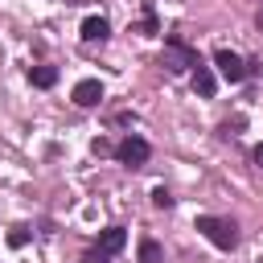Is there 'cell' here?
Masks as SVG:
<instances>
[{
  "mask_svg": "<svg viewBox=\"0 0 263 263\" xmlns=\"http://www.w3.org/2000/svg\"><path fill=\"white\" fill-rule=\"evenodd\" d=\"M160 66H164V70H173V74H181V70H197L201 62H197V49H193L185 37H164Z\"/></svg>",
  "mask_w": 263,
  "mask_h": 263,
  "instance_id": "cell-1",
  "label": "cell"
},
{
  "mask_svg": "<svg viewBox=\"0 0 263 263\" xmlns=\"http://www.w3.org/2000/svg\"><path fill=\"white\" fill-rule=\"evenodd\" d=\"M197 230L214 242V247H222V251H234V242H238V230H234V222H226V218H214V214H201L197 218Z\"/></svg>",
  "mask_w": 263,
  "mask_h": 263,
  "instance_id": "cell-2",
  "label": "cell"
},
{
  "mask_svg": "<svg viewBox=\"0 0 263 263\" xmlns=\"http://www.w3.org/2000/svg\"><path fill=\"white\" fill-rule=\"evenodd\" d=\"M115 156H119V164H127V168H140V164L152 156V148H148V140H140V136H127V140H119V144H115Z\"/></svg>",
  "mask_w": 263,
  "mask_h": 263,
  "instance_id": "cell-3",
  "label": "cell"
},
{
  "mask_svg": "<svg viewBox=\"0 0 263 263\" xmlns=\"http://www.w3.org/2000/svg\"><path fill=\"white\" fill-rule=\"evenodd\" d=\"M214 66L222 70L226 82H242V78H247V62H242L234 49H218V53H214Z\"/></svg>",
  "mask_w": 263,
  "mask_h": 263,
  "instance_id": "cell-4",
  "label": "cell"
},
{
  "mask_svg": "<svg viewBox=\"0 0 263 263\" xmlns=\"http://www.w3.org/2000/svg\"><path fill=\"white\" fill-rule=\"evenodd\" d=\"M74 103H78V107H99V103H103V82H99V78H82V82L74 86Z\"/></svg>",
  "mask_w": 263,
  "mask_h": 263,
  "instance_id": "cell-5",
  "label": "cell"
},
{
  "mask_svg": "<svg viewBox=\"0 0 263 263\" xmlns=\"http://www.w3.org/2000/svg\"><path fill=\"white\" fill-rule=\"evenodd\" d=\"M123 242H127V230L123 226H107L99 234V255H115V251H123Z\"/></svg>",
  "mask_w": 263,
  "mask_h": 263,
  "instance_id": "cell-6",
  "label": "cell"
},
{
  "mask_svg": "<svg viewBox=\"0 0 263 263\" xmlns=\"http://www.w3.org/2000/svg\"><path fill=\"white\" fill-rule=\"evenodd\" d=\"M107 33H111V25H107L103 16H86V21H82V37H86V41H107Z\"/></svg>",
  "mask_w": 263,
  "mask_h": 263,
  "instance_id": "cell-7",
  "label": "cell"
},
{
  "mask_svg": "<svg viewBox=\"0 0 263 263\" xmlns=\"http://www.w3.org/2000/svg\"><path fill=\"white\" fill-rule=\"evenodd\" d=\"M29 82L41 86V90H49V86L58 82V70H53V66H33V70H29Z\"/></svg>",
  "mask_w": 263,
  "mask_h": 263,
  "instance_id": "cell-8",
  "label": "cell"
},
{
  "mask_svg": "<svg viewBox=\"0 0 263 263\" xmlns=\"http://www.w3.org/2000/svg\"><path fill=\"white\" fill-rule=\"evenodd\" d=\"M214 86H218V82H214V74H210L205 66H197V70H193V90H197L201 99H210V95H214Z\"/></svg>",
  "mask_w": 263,
  "mask_h": 263,
  "instance_id": "cell-9",
  "label": "cell"
},
{
  "mask_svg": "<svg viewBox=\"0 0 263 263\" xmlns=\"http://www.w3.org/2000/svg\"><path fill=\"white\" fill-rule=\"evenodd\" d=\"M160 259H164L160 242H156V238H144V242H140V263H160Z\"/></svg>",
  "mask_w": 263,
  "mask_h": 263,
  "instance_id": "cell-10",
  "label": "cell"
},
{
  "mask_svg": "<svg viewBox=\"0 0 263 263\" xmlns=\"http://www.w3.org/2000/svg\"><path fill=\"white\" fill-rule=\"evenodd\" d=\"M152 201H156L160 210H168V205H173V197H168V189H164V185H160V189H152Z\"/></svg>",
  "mask_w": 263,
  "mask_h": 263,
  "instance_id": "cell-11",
  "label": "cell"
},
{
  "mask_svg": "<svg viewBox=\"0 0 263 263\" xmlns=\"http://www.w3.org/2000/svg\"><path fill=\"white\" fill-rule=\"evenodd\" d=\"M25 242H29V230H21V226L8 230V247H25Z\"/></svg>",
  "mask_w": 263,
  "mask_h": 263,
  "instance_id": "cell-12",
  "label": "cell"
},
{
  "mask_svg": "<svg viewBox=\"0 0 263 263\" xmlns=\"http://www.w3.org/2000/svg\"><path fill=\"white\" fill-rule=\"evenodd\" d=\"M255 164H263V144H259V148H255Z\"/></svg>",
  "mask_w": 263,
  "mask_h": 263,
  "instance_id": "cell-13",
  "label": "cell"
},
{
  "mask_svg": "<svg viewBox=\"0 0 263 263\" xmlns=\"http://www.w3.org/2000/svg\"><path fill=\"white\" fill-rule=\"evenodd\" d=\"M86 263H103V259H99V255H86Z\"/></svg>",
  "mask_w": 263,
  "mask_h": 263,
  "instance_id": "cell-14",
  "label": "cell"
},
{
  "mask_svg": "<svg viewBox=\"0 0 263 263\" xmlns=\"http://www.w3.org/2000/svg\"><path fill=\"white\" fill-rule=\"evenodd\" d=\"M259 25H263V12H259Z\"/></svg>",
  "mask_w": 263,
  "mask_h": 263,
  "instance_id": "cell-15",
  "label": "cell"
}]
</instances>
